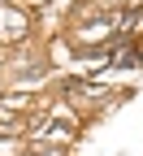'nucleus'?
<instances>
[{"instance_id":"f257e3e1","label":"nucleus","mask_w":143,"mask_h":156,"mask_svg":"<svg viewBox=\"0 0 143 156\" xmlns=\"http://www.w3.org/2000/svg\"><path fill=\"white\" fill-rule=\"evenodd\" d=\"M0 22H5V26H0L5 39H17V35H22V13H0Z\"/></svg>"}]
</instances>
